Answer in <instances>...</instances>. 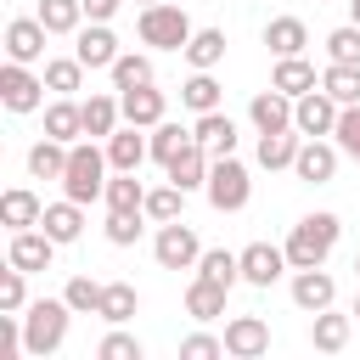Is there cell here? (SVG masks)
Here are the masks:
<instances>
[{
	"mask_svg": "<svg viewBox=\"0 0 360 360\" xmlns=\"http://www.w3.org/2000/svg\"><path fill=\"white\" fill-rule=\"evenodd\" d=\"M68 321H73V304H68V298H34V304L22 309V349H28L34 360L56 354V349L68 343Z\"/></svg>",
	"mask_w": 360,
	"mask_h": 360,
	"instance_id": "cell-1",
	"label": "cell"
},
{
	"mask_svg": "<svg viewBox=\"0 0 360 360\" xmlns=\"http://www.w3.org/2000/svg\"><path fill=\"white\" fill-rule=\"evenodd\" d=\"M107 146H96V141H73L68 146V174H62V197H73V202H101V191H107Z\"/></svg>",
	"mask_w": 360,
	"mask_h": 360,
	"instance_id": "cell-2",
	"label": "cell"
},
{
	"mask_svg": "<svg viewBox=\"0 0 360 360\" xmlns=\"http://www.w3.org/2000/svg\"><path fill=\"white\" fill-rule=\"evenodd\" d=\"M338 236H343V225H338V214H304L292 231H287V264L292 270H309V264H326V253L338 248Z\"/></svg>",
	"mask_w": 360,
	"mask_h": 360,
	"instance_id": "cell-3",
	"label": "cell"
},
{
	"mask_svg": "<svg viewBox=\"0 0 360 360\" xmlns=\"http://www.w3.org/2000/svg\"><path fill=\"white\" fill-rule=\"evenodd\" d=\"M135 34H141V45H152V51H186V39H191L197 28H191L186 6H174V0H158V6H141V17H135Z\"/></svg>",
	"mask_w": 360,
	"mask_h": 360,
	"instance_id": "cell-4",
	"label": "cell"
},
{
	"mask_svg": "<svg viewBox=\"0 0 360 360\" xmlns=\"http://www.w3.org/2000/svg\"><path fill=\"white\" fill-rule=\"evenodd\" d=\"M208 202L219 208V214H242L248 208V197H253V180H248V163H236V152L231 158H214V169H208Z\"/></svg>",
	"mask_w": 360,
	"mask_h": 360,
	"instance_id": "cell-5",
	"label": "cell"
},
{
	"mask_svg": "<svg viewBox=\"0 0 360 360\" xmlns=\"http://www.w3.org/2000/svg\"><path fill=\"white\" fill-rule=\"evenodd\" d=\"M152 259H158L163 270H197L202 242H197V231H191L186 219H163L158 236H152Z\"/></svg>",
	"mask_w": 360,
	"mask_h": 360,
	"instance_id": "cell-6",
	"label": "cell"
},
{
	"mask_svg": "<svg viewBox=\"0 0 360 360\" xmlns=\"http://www.w3.org/2000/svg\"><path fill=\"white\" fill-rule=\"evenodd\" d=\"M0 107L6 112H39L45 107V73H34L28 62H6L0 68Z\"/></svg>",
	"mask_w": 360,
	"mask_h": 360,
	"instance_id": "cell-7",
	"label": "cell"
},
{
	"mask_svg": "<svg viewBox=\"0 0 360 360\" xmlns=\"http://www.w3.org/2000/svg\"><path fill=\"white\" fill-rule=\"evenodd\" d=\"M338 141H326V135H304V146H298V158H292V174L298 180H309V186H326L332 174H338Z\"/></svg>",
	"mask_w": 360,
	"mask_h": 360,
	"instance_id": "cell-8",
	"label": "cell"
},
{
	"mask_svg": "<svg viewBox=\"0 0 360 360\" xmlns=\"http://www.w3.org/2000/svg\"><path fill=\"white\" fill-rule=\"evenodd\" d=\"M208 169H214V152H208L197 135H191V141H186V146L163 163V174H169L180 191H202V186H208Z\"/></svg>",
	"mask_w": 360,
	"mask_h": 360,
	"instance_id": "cell-9",
	"label": "cell"
},
{
	"mask_svg": "<svg viewBox=\"0 0 360 360\" xmlns=\"http://www.w3.org/2000/svg\"><path fill=\"white\" fill-rule=\"evenodd\" d=\"M338 112H343V107H338L321 84L304 90V96L292 101V124H298V135H332V129H338Z\"/></svg>",
	"mask_w": 360,
	"mask_h": 360,
	"instance_id": "cell-10",
	"label": "cell"
},
{
	"mask_svg": "<svg viewBox=\"0 0 360 360\" xmlns=\"http://www.w3.org/2000/svg\"><path fill=\"white\" fill-rule=\"evenodd\" d=\"M56 248H62V242H51L45 231H34V225H28V231H11V242H6V264H17V270H28V276H34V270H51Z\"/></svg>",
	"mask_w": 360,
	"mask_h": 360,
	"instance_id": "cell-11",
	"label": "cell"
},
{
	"mask_svg": "<svg viewBox=\"0 0 360 360\" xmlns=\"http://www.w3.org/2000/svg\"><path fill=\"white\" fill-rule=\"evenodd\" d=\"M281 270H292L287 264V248H276V242H248L242 248V281L248 287H276Z\"/></svg>",
	"mask_w": 360,
	"mask_h": 360,
	"instance_id": "cell-12",
	"label": "cell"
},
{
	"mask_svg": "<svg viewBox=\"0 0 360 360\" xmlns=\"http://www.w3.org/2000/svg\"><path fill=\"white\" fill-rule=\"evenodd\" d=\"M45 34L51 28L39 17H11L6 22V62H28V68L45 62Z\"/></svg>",
	"mask_w": 360,
	"mask_h": 360,
	"instance_id": "cell-13",
	"label": "cell"
},
{
	"mask_svg": "<svg viewBox=\"0 0 360 360\" xmlns=\"http://www.w3.org/2000/svg\"><path fill=\"white\" fill-rule=\"evenodd\" d=\"M270 349V326H264V315H231L225 321V354H236V360H259Z\"/></svg>",
	"mask_w": 360,
	"mask_h": 360,
	"instance_id": "cell-14",
	"label": "cell"
},
{
	"mask_svg": "<svg viewBox=\"0 0 360 360\" xmlns=\"http://www.w3.org/2000/svg\"><path fill=\"white\" fill-rule=\"evenodd\" d=\"M248 118H253V129H259V135L298 129V124H292V96H287V90H276V84H270V90H259V96L248 101Z\"/></svg>",
	"mask_w": 360,
	"mask_h": 360,
	"instance_id": "cell-15",
	"label": "cell"
},
{
	"mask_svg": "<svg viewBox=\"0 0 360 360\" xmlns=\"http://www.w3.org/2000/svg\"><path fill=\"white\" fill-rule=\"evenodd\" d=\"M146 158H152V135H146L141 124H118V129L107 135V163H112V169H129V174H135Z\"/></svg>",
	"mask_w": 360,
	"mask_h": 360,
	"instance_id": "cell-16",
	"label": "cell"
},
{
	"mask_svg": "<svg viewBox=\"0 0 360 360\" xmlns=\"http://www.w3.org/2000/svg\"><path fill=\"white\" fill-rule=\"evenodd\" d=\"M73 56H79L84 68H112V62H118V34H112L107 22H84V28L73 34Z\"/></svg>",
	"mask_w": 360,
	"mask_h": 360,
	"instance_id": "cell-17",
	"label": "cell"
},
{
	"mask_svg": "<svg viewBox=\"0 0 360 360\" xmlns=\"http://www.w3.org/2000/svg\"><path fill=\"white\" fill-rule=\"evenodd\" d=\"M332 298H338V281H332L321 264H309V270H292V304H298L304 315H315V309H332Z\"/></svg>",
	"mask_w": 360,
	"mask_h": 360,
	"instance_id": "cell-18",
	"label": "cell"
},
{
	"mask_svg": "<svg viewBox=\"0 0 360 360\" xmlns=\"http://www.w3.org/2000/svg\"><path fill=\"white\" fill-rule=\"evenodd\" d=\"M118 101H124V124H141V129H152V124H163V118H169V101H163V90H158V84L118 90Z\"/></svg>",
	"mask_w": 360,
	"mask_h": 360,
	"instance_id": "cell-19",
	"label": "cell"
},
{
	"mask_svg": "<svg viewBox=\"0 0 360 360\" xmlns=\"http://www.w3.org/2000/svg\"><path fill=\"white\" fill-rule=\"evenodd\" d=\"M191 135H197L214 158H231V152H236V124H231V112H219V107H214V112H197Z\"/></svg>",
	"mask_w": 360,
	"mask_h": 360,
	"instance_id": "cell-20",
	"label": "cell"
},
{
	"mask_svg": "<svg viewBox=\"0 0 360 360\" xmlns=\"http://www.w3.org/2000/svg\"><path fill=\"white\" fill-rule=\"evenodd\" d=\"M39 231H45L51 242H79V231H84V202H73V197L51 202V208L39 214Z\"/></svg>",
	"mask_w": 360,
	"mask_h": 360,
	"instance_id": "cell-21",
	"label": "cell"
},
{
	"mask_svg": "<svg viewBox=\"0 0 360 360\" xmlns=\"http://www.w3.org/2000/svg\"><path fill=\"white\" fill-rule=\"evenodd\" d=\"M264 45H270L276 56H304V45H309L304 17H270V22H264Z\"/></svg>",
	"mask_w": 360,
	"mask_h": 360,
	"instance_id": "cell-22",
	"label": "cell"
},
{
	"mask_svg": "<svg viewBox=\"0 0 360 360\" xmlns=\"http://www.w3.org/2000/svg\"><path fill=\"white\" fill-rule=\"evenodd\" d=\"M45 135H56V141H79L84 135V107L73 101V96H56L51 107H45Z\"/></svg>",
	"mask_w": 360,
	"mask_h": 360,
	"instance_id": "cell-23",
	"label": "cell"
},
{
	"mask_svg": "<svg viewBox=\"0 0 360 360\" xmlns=\"http://www.w3.org/2000/svg\"><path fill=\"white\" fill-rule=\"evenodd\" d=\"M28 174H34V180H62V174H68V141H56V135L34 141V146H28Z\"/></svg>",
	"mask_w": 360,
	"mask_h": 360,
	"instance_id": "cell-24",
	"label": "cell"
},
{
	"mask_svg": "<svg viewBox=\"0 0 360 360\" xmlns=\"http://www.w3.org/2000/svg\"><path fill=\"white\" fill-rule=\"evenodd\" d=\"M225 292H231V287L197 276V281L186 287V315H191V321H219V315H225Z\"/></svg>",
	"mask_w": 360,
	"mask_h": 360,
	"instance_id": "cell-25",
	"label": "cell"
},
{
	"mask_svg": "<svg viewBox=\"0 0 360 360\" xmlns=\"http://www.w3.org/2000/svg\"><path fill=\"white\" fill-rule=\"evenodd\" d=\"M84 107V135L90 141H107L112 129H118V118H124V101L118 96H90V101H79Z\"/></svg>",
	"mask_w": 360,
	"mask_h": 360,
	"instance_id": "cell-26",
	"label": "cell"
},
{
	"mask_svg": "<svg viewBox=\"0 0 360 360\" xmlns=\"http://www.w3.org/2000/svg\"><path fill=\"white\" fill-rule=\"evenodd\" d=\"M39 214H45V202H39L28 186H11V191L0 197V219H6L11 231H28V225H39Z\"/></svg>",
	"mask_w": 360,
	"mask_h": 360,
	"instance_id": "cell-27",
	"label": "cell"
},
{
	"mask_svg": "<svg viewBox=\"0 0 360 360\" xmlns=\"http://www.w3.org/2000/svg\"><path fill=\"white\" fill-rule=\"evenodd\" d=\"M309 343H315L321 354H343V349H349V315L315 309V321H309Z\"/></svg>",
	"mask_w": 360,
	"mask_h": 360,
	"instance_id": "cell-28",
	"label": "cell"
},
{
	"mask_svg": "<svg viewBox=\"0 0 360 360\" xmlns=\"http://www.w3.org/2000/svg\"><path fill=\"white\" fill-rule=\"evenodd\" d=\"M270 84H276V90H287V96L298 101V96H304V90H315L321 79H315V68H309L304 56H276V73H270Z\"/></svg>",
	"mask_w": 360,
	"mask_h": 360,
	"instance_id": "cell-29",
	"label": "cell"
},
{
	"mask_svg": "<svg viewBox=\"0 0 360 360\" xmlns=\"http://www.w3.org/2000/svg\"><path fill=\"white\" fill-rule=\"evenodd\" d=\"M304 135L298 129H276V135H259V169H292Z\"/></svg>",
	"mask_w": 360,
	"mask_h": 360,
	"instance_id": "cell-30",
	"label": "cell"
},
{
	"mask_svg": "<svg viewBox=\"0 0 360 360\" xmlns=\"http://www.w3.org/2000/svg\"><path fill=\"white\" fill-rule=\"evenodd\" d=\"M135 309H141V292H135L129 281H107V287H101V309H96V315H101L107 326H124Z\"/></svg>",
	"mask_w": 360,
	"mask_h": 360,
	"instance_id": "cell-31",
	"label": "cell"
},
{
	"mask_svg": "<svg viewBox=\"0 0 360 360\" xmlns=\"http://www.w3.org/2000/svg\"><path fill=\"white\" fill-rule=\"evenodd\" d=\"M321 90H326L338 107H354V101H360V68H354V62H326Z\"/></svg>",
	"mask_w": 360,
	"mask_h": 360,
	"instance_id": "cell-32",
	"label": "cell"
},
{
	"mask_svg": "<svg viewBox=\"0 0 360 360\" xmlns=\"http://www.w3.org/2000/svg\"><path fill=\"white\" fill-rule=\"evenodd\" d=\"M34 17H39L51 34H79V28H84V0H39Z\"/></svg>",
	"mask_w": 360,
	"mask_h": 360,
	"instance_id": "cell-33",
	"label": "cell"
},
{
	"mask_svg": "<svg viewBox=\"0 0 360 360\" xmlns=\"http://www.w3.org/2000/svg\"><path fill=\"white\" fill-rule=\"evenodd\" d=\"M186 62L191 68H219L225 62V28H197L186 39Z\"/></svg>",
	"mask_w": 360,
	"mask_h": 360,
	"instance_id": "cell-34",
	"label": "cell"
},
{
	"mask_svg": "<svg viewBox=\"0 0 360 360\" xmlns=\"http://www.w3.org/2000/svg\"><path fill=\"white\" fill-rule=\"evenodd\" d=\"M197 276H208V281H219V287H236V281H242V253L208 248V253L197 259Z\"/></svg>",
	"mask_w": 360,
	"mask_h": 360,
	"instance_id": "cell-35",
	"label": "cell"
},
{
	"mask_svg": "<svg viewBox=\"0 0 360 360\" xmlns=\"http://www.w3.org/2000/svg\"><path fill=\"white\" fill-rule=\"evenodd\" d=\"M107 73H112V90H135V84H152V56H141V51H118V62H112Z\"/></svg>",
	"mask_w": 360,
	"mask_h": 360,
	"instance_id": "cell-36",
	"label": "cell"
},
{
	"mask_svg": "<svg viewBox=\"0 0 360 360\" xmlns=\"http://www.w3.org/2000/svg\"><path fill=\"white\" fill-rule=\"evenodd\" d=\"M180 101H186L191 112H214V107H219V84H214V68H197V73L180 84Z\"/></svg>",
	"mask_w": 360,
	"mask_h": 360,
	"instance_id": "cell-37",
	"label": "cell"
},
{
	"mask_svg": "<svg viewBox=\"0 0 360 360\" xmlns=\"http://www.w3.org/2000/svg\"><path fill=\"white\" fill-rule=\"evenodd\" d=\"M101 202H107V208H146V186H141L129 169H112V180H107V191H101Z\"/></svg>",
	"mask_w": 360,
	"mask_h": 360,
	"instance_id": "cell-38",
	"label": "cell"
},
{
	"mask_svg": "<svg viewBox=\"0 0 360 360\" xmlns=\"http://www.w3.org/2000/svg\"><path fill=\"white\" fill-rule=\"evenodd\" d=\"M79 84H84V62H79V56H51V62H45V90L73 96Z\"/></svg>",
	"mask_w": 360,
	"mask_h": 360,
	"instance_id": "cell-39",
	"label": "cell"
},
{
	"mask_svg": "<svg viewBox=\"0 0 360 360\" xmlns=\"http://www.w3.org/2000/svg\"><path fill=\"white\" fill-rule=\"evenodd\" d=\"M141 219H146V208H107V242L112 248H135L141 242Z\"/></svg>",
	"mask_w": 360,
	"mask_h": 360,
	"instance_id": "cell-40",
	"label": "cell"
},
{
	"mask_svg": "<svg viewBox=\"0 0 360 360\" xmlns=\"http://www.w3.org/2000/svg\"><path fill=\"white\" fill-rule=\"evenodd\" d=\"M101 287H107V281H90V276H68L62 298L73 304V315H96V309H101Z\"/></svg>",
	"mask_w": 360,
	"mask_h": 360,
	"instance_id": "cell-41",
	"label": "cell"
},
{
	"mask_svg": "<svg viewBox=\"0 0 360 360\" xmlns=\"http://www.w3.org/2000/svg\"><path fill=\"white\" fill-rule=\"evenodd\" d=\"M180 208H186V191L169 180V186H158V191H146V219H180Z\"/></svg>",
	"mask_w": 360,
	"mask_h": 360,
	"instance_id": "cell-42",
	"label": "cell"
},
{
	"mask_svg": "<svg viewBox=\"0 0 360 360\" xmlns=\"http://www.w3.org/2000/svg\"><path fill=\"white\" fill-rule=\"evenodd\" d=\"M22 276H28V270H17V264L0 270V309H6V315H22V309H28V281H22Z\"/></svg>",
	"mask_w": 360,
	"mask_h": 360,
	"instance_id": "cell-43",
	"label": "cell"
},
{
	"mask_svg": "<svg viewBox=\"0 0 360 360\" xmlns=\"http://www.w3.org/2000/svg\"><path fill=\"white\" fill-rule=\"evenodd\" d=\"M186 141H191V129H180L174 118H163V124H152V158H158V163H169V158H174V152H180Z\"/></svg>",
	"mask_w": 360,
	"mask_h": 360,
	"instance_id": "cell-44",
	"label": "cell"
},
{
	"mask_svg": "<svg viewBox=\"0 0 360 360\" xmlns=\"http://www.w3.org/2000/svg\"><path fill=\"white\" fill-rule=\"evenodd\" d=\"M326 56H332V62H354V68H360V22L332 28V34H326Z\"/></svg>",
	"mask_w": 360,
	"mask_h": 360,
	"instance_id": "cell-45",
	"label": "cell"
},
{
	"mask_svg": "<svg viewBox=\"0 0 360 360\" xmlns=\"http://www.w3.org/2000/svg\"><path fill=\"white\" fill-rule=\"evenodd\" d=\"M332 141H338V152H343V158H354V163H360V101L338 112V129H332Z\"/></svg>",
	"mask_w": 360,
	"mask_h": 360,
	"instance_id": "cell-46",
	"label": "cell"
},
{
	"mask_svg": "<svg viewBox=\"0 0 360 360\" xmlns=\"http://www.w3.org/2000/svg\"><path fill=\"white\" fill-rule=\"evenodd\" d=\"M146 349H141V338H129V332H107L101 343H96V360H141Z\"/></svg>",
	"mask_w": 360,
	"mask_h": 360,
	"instance_id": "cell-47",
	"label": "cell"
},
{
	"mask_svg": "<svg viewBox=\"0 0 360 360\" xmlns=\"http://www.w3.org/2000/svg\"><path fill=\"white\" fill-rule=\"evenodd\" d=\"M219 354H225V338H214V332H191L180 343V360H219Z\"/></svg>",
	"mask_w": 360,
	"mask_h": 360,
	"instance_id": "cell-48",
	"label": "cell"
},
{
	"mask_svg": "<svg viewBox=\"0 0 360 360\" xmlns=\"http://www.w3.org/2000/svg\"><path fill=\"white\" fill-rule=\"evenodd\" d=\"M124 0H84V22H112Z\"/></svg>",
	"mask_w": 360,
	"mask_h": 360,
	"instance_id": "cell-49",
	"label": "cell"
},
{
	"mask_svg": "<svg viewBox=\"0 0 360 360\" xmlns=\"http://www.w3.org/2000/svg\"><path fill=\"white\" fill-rule=\"evenodd\" d=\"M349 22H360V0H349Z\"/></svg>",
	"mask_w": 360,
	"mask_h": 360,
	"instance_id": "cell-50",
	"label": "cell"
},
{
	"mask_svg": "<svg viewBox=\"0 0 360 360\" xmlns=\"http://www.w3.org/2000/svg\"><path fill=\"white\" fill-rule=\"evenodd\" d=\"M354 276H360V253H354Z\"/></svg>",
	"mask_w": 360,
	"mask_h": 360,
	"instance_id": "cell-51",
	"label": "cell"
},
{
	"mask_svg": "<svg viewBox=\"0 0 360 360\" xmlns=\"http://www.w3.org/2000/svg\"><path fill=\"white\" fill-rule=\"evenodd\" d=\"M354 315H360V298H354Z\"/></svg>",
	"mask_w": 360,
	"mask_h": 360,
	"instance_id": "cell-52",
	"label": "cell"
},
{
	"mask_svg": "<svg viewBox=\"0 0 360 360\" xmlns=\"http://www.w3.org/2000/svg\"><path fill=\"white\" fill-rule=\"evenodd\" d=\"M141 6H158V0H141Z\"/></svg>",
	"mask_w": 360,
	"mask_h": 360,
	"instance_id": "cell-53",
	"label": "cell"
}]
</instances>
